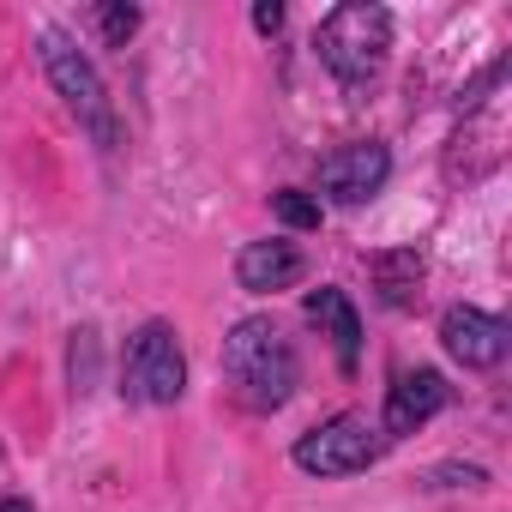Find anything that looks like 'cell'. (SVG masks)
Returning a JSON list of instances; mask_svg holds the SVG:
<instances>
[{
	"label": "cell",
	"instance_id": "cell-12",
	"mask_svg": "<svg viewBox=\"0 0 512 512\" xmlns=\"http://www.w3.org/2000/svg\"><path fill=\"white\" fill-rule=\"evenodd\" d=\"M97 31L109 49H127V37L139 31V7H127V0H109V7H97Z\"/></svg>",
	"mask_w": 512,
	"mask_h": 512
},
{
	"label": "cell",
	"instance_id": "cell-9",
	"mask_svg": "<svg viewBox=\"0 0 512 512\" xmlns=\"http://www.w3.org/2000/svg\"><path fill=\"white\" fill-rule=\"evenodd\" d=\"M302 272H308L302 247H296V241H284V235H272V241H247V247L235 253V284H241L247 296H278V290H296V284H302Z\"/></svg>",
	"mask_w": 512,
	"mask_h": 512
},
{
	"label": "cell",
	"instance_id": "cell-15",
	"mask_svg": "<svg viewBox=\"0 0 512 512\" xmlns=\"http://www.w3.org/2000/svg\"><path fill=\"white\" fill-rule=\"evenodd\" d=\"M0 512H37V506H31L25 494H7V500H0Z\"/></svg>",
	"mask_w": 512,
	"mask_h": 512
},
{
	"label": "cell",
	"instance_id": "cell-13",
	"mask_svg": "<svg viewBox=\"0 0 512 512\" xmlns=\"http://www.w3.org/2000/svg\"><path fill=\"white\" fill-rule=\"evenodd\" d=\"M272 211H278L290 229H320V199H308V193H296V187L272 193Z\"/></svg>",
	"mask_w": 512,
	"mask_h": 512
},
{
	"label": "cell",
	"instance_id": "cell-6",
	"mask_svg": "<svg viewBox=\"0 0 512 512\" xmlns=\"http://www.w3.org/2000/svg\"><path fill=\"white\" fill-rule=\"evenodd\" d=\"M386 181H392V151L374 145V139L320 157V193H326L332 205H368Z\"/></svg>",
	"mask_w": 512,
	"mask_h": 512
},
{
	"label": "cell",
	"instance_id": "cell-3",
	"mask_svg": "<svg viewBox=\"0 0 512 512\" xmlns=\"http://www.w3.org/2000/svg\"><path fill=\"white\" fill-rule=\"evenodd\" d=\"M37 55H43V73H49V85L61 91V103H67V115L103 145V151H115L121 145V121H115V103H109V91H103V79H97V67L85 61V49L61 31V25H49L43 37H37Z\"/></svg>",
	"mask_w": 512,
	"mask_h": 512
},
{
	"label": "cell",
	"instance_id": "cell-1",
	"mask_svg": "<svg viewBox=\"0 0 512 512\" xmlns=\"http://www.w3.org/2000/svg\"><path fill=\"white\" fill-rule=\"evenodd\" d=\"M223 380L235 386V398L247 410H284L296 398V386H302L296 344L266 314H247L223 338Z\"/></svg>",
	"mask_w": 512,
	"mask_h": 512
},
{
	"label": "cell",
	"instance_id": "cell-2",
	"mask_svg": "<svg viewBox=\"0 0 512 512\" xmlns=\"http://www.w3.org/2000/svg\"><path fill=\"white\" fill-rule=\"evenodd\" d=\"M314 49L326 61V73L356 97L380 79L386 67V49H392V13L374 7V0H344V7H332L314 31Z\"/></svg>",
	"mask_w": 512,
	"mask_h": 512
},
{
	"label": "cell",
	"instance_id": "cell-10",
	"mask_svg": "<svg viewBox=\"0 0 512 512\" xmlns=\"http://www.w3.org/2000/svg\"><path fill=\"white\" fill-rule=\"evenodd\" d=\"M302 314L320 326V338H332V350H338V368H344V374H356V362H362V314H356V302H350L344 290L320 284V290H308Z\"/></svg>",
	"mask_w": 512,
	"mask_h": 512
},
{
	"label": "cell",
	"instance_id": "cell-14",
	"mask_svg": "<svg viewBox=\"0 0 512 512\" xmlns=\"http://www.w3.org/2000/svg\"><path fill=\"white\" fill-rule=\"evenodd\" d=\"M253 31H266V37L284 31V7H278V0H260V7H253Z\"/></svg>",
	"mask_w": 512,
	"mask_h": 512
},
{
	"label": "cell",
	"instance_id": "cell-5",
	"mask_svg": "<svg viewBox=\"0 0 512 512\" xmlns=\"http://www.w3.org/2000/svg\"><path fill=\"white\" fill-rule=\"evenodd\" d=\"M121 392L139 398V404H175L187 392V350L175 338L169 320H145L127 344V362H121Z\"/></svg>",
	"mask_w": 512,
	"mask_h": 512
},
{
	"label": "cell",
	"instance_id": "cell-4",
	"mask_svg": "<svg viewBox=\"0 0 512 512\" xmlns=\"http://www.w3.org/2000/svg\"><path fill=\"white\" fill-rule=\"evenodd\" d=\"M380 428L362 416V410H338V416H326L320 428H308L296 446H290V458H296V470H308V476H320V482H338V476H362L374 458H380Z\"/></svg>",
	"mask_w": 512,
	"mask_h": 512
},
{
	"label": "cell",
	"instance_id": "cell-8",
	"mask_svg": "<svg viewBox=\"0 0 512 512\" xmlns=\"http://www.w3.org/2000/svg\"><path fill=\"white\" fill-rule=\"evenodd\" d=\"M440 344L464 368H500L506 362V344H512V326L500 314H482V308H446Z\"/></svg>",
	"mask_w": 512,
	"mask_h": 512
},
{
	"label": "cell",
	"instance_id": "cell-11",
	"mask_svg": "<svg viewBox=\"0 0 512 512\" xmlns=\"http://www.w3.org/2000/svg\"><path fill=\"white\" fill-rule=\"evenodd\" d=\"M368 272H374V284H380V302H386V308H404V302L416 296V284H422V253H416V247L374 253Z\"/></svg>",
	"mask_w": 512,
	"mask_h": 512
},
{
	"label": "cell",
	"instance_id": "cell-7",
	"mask_svg": "<svg viewBox=\"0 0 512 512\" xmlns=\"http://www.w3.org/2000/svg\"><path fill=\"white\" fill-rule=\"evenodd\" d=\"M446 404H452V386H446V374H434V368L398 374V380H392V392H386L380 440H404V434L428 428V422H434V416H440Z\"/></svg>",
	"mask_w": 512,
	"mask_h": 512
}]
</instances>
